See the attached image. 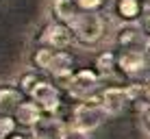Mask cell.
I'll return each mask as SVG.
<instances>
[{
	"instance_id": "4fadbf2b",
	"label": "cell",
	"mask_w": 150,
	"mask_h": 139,
	"mask_svg": "<svg viewBox=\"0 0 150 139\" xmlns=\"http://www.w3.org/2000/svg\"><path fill=\"white\" fill-rule=\"evenodd\" d=\"M137 35H139V26H137L135 22H126V24H122L120 30H117V44L126 46V44L135 42Z\"/></svg>"
},
{
	"instance_id": "5b68a950",
	"label": "cell",
	"mask_w": 150,
	"mask_h": 139,
	"mask_svg": "<svg viewBox=\"0 0 150 139\" xmlns=\"http://www.w3.org/2000/svg\"><path fill=\"white\" fill-rule=\"evenodd\" d=\"M135 89H124V87H109L100 94V104L105 113H120L126 109V104L131 102Z\"/></svg>"
},
{
	"instance_id": "8992f818",
	"label": "cell",
	"mask_w": 150,
	"mask_h": 139,
	"mask_svg": "<svg viewBox=\"0 0 150 139\" xmlns=\"http://www.w3.org/2000/svg\"><path fill=\"white\" fill-rule=\"evenodd\" d=\"M39 42L44 44L46 48L61 50V48H65V46L72 42V33H70V28L65 26L63 22H50L48 26L41 30Z\"/></svg>"
},
{
	"instance_id": "ffe728a7",
	"label": "cell",
	"mask_w": 150,
	"mask_h": 139,
	"mask_svg": "<svg viewBox=\"0 0 150 139\" xmlns=\"http://www.w3.org/2000/svg\"><path fill=\"white\" fill-rule=\"evenodd\" d=\"M142 91H144V96H146V98H148V100H150V76H148V78H146V83H144V85H142Z\"/></svg>"
},
{
	"instance_id": "52a82bcc",
	"label": "cell",
	"mask_w": 150,
	"mask_h": 139,
	"mask_svg": "<svg viewBox=\"0 0 150 139\" xmlns=\"http://www.w3.org/2000/svg\"><path fill=\"white\" fill-rule=\"evenodd\" d=\"M41 111L35 102H20L15 109V122L22 126H37L41 122Z\"/></svg>"
},
{
	"instance_id": "3957f363",
	"label": "cell",
	"mask_w": 150,
	"mask_h": 139,
	"mask_svg": "<svg viewBox=\"0 0 150 139\" xmlns=\"http://www.w3.org/2000/svg\"><path fill=\"white\" fill-rule=\"evenodd\" d=\"M98 83H100V76H98L94 70H81V72H76L74 76H70L68 91H70V96H74V98L87 100V98L98 89Z\"/></svg>"
},
{
	"instance_id": "2e32d148",
	"label": "cell",
	"mask_w": 150,
	"mask_h": 139,
	"mask_svg": "<svg viewBox=\"0 0 150 139\" xmlns=\"http://www.w3.org/2000/svg\"><path fill=\"white\" fill-rule=\"evenodd\" d=\"M15 128V120H11L9 115H0V139H7Z\"/></svg>"
},
{
	"instance_id": "44dd1931",
	"label": "cell",
	"mask_w": 150,
	"mask_h": 139,
	"mask_svg": "<svg viewBox=\"0 0 150 139\" xmlns=\"http://www.w3.org/2000/svg\"><path fill=\"white\" fill-rule=\"evenodd\" d=\"M146 54H148V59H150V42H148V46H146Z\"/></svg>"
},
{
	"instance_id": "7402d4cb",
	"label": "cell",
	"mask_w": 150,
	"mask_h": 139,
	"mask_svg": "<svg viewBox=\"0 0 150 139\" xmlns=\"http://www.w3.org/2000/svg\"><path fill=\"white\" fill-rule=\"evenodd\" d=\"M11 139H28V137H22V135H15V137H11Z\"/></svg>"
},
{
	"instance_id": "e0dca14e",
	"label": "cell",
	"mask_w": 150,
	"mask_h": 139,
	"mask_svg": "<svg viewBox=\"0 0 150 139\" xmlns=\"http://www.w3.org/2000/svg\"><path fill=\"white\" fill-rule=\"evenodd\" d=\"M37 83H39V78L35 76V72H28V74H24L22 78H20V87H22V91H26V94H30Z\"/></svg>"
},
{
	"instance_id": "603a6c76",
	"label": "cell",
	"mask_w": 150,
	"mask_h": 139,
	"mask_svg": "<svg viewBox=\"0 0 150 139\" xmlns=\"http://www.w3.org/2000/svg\"><path fill=\"white\" fill-rule=\"evenodd\" d=\"M148 126H150V111H148Z\"/></svg>"
},
{
	"instance_id": "7a4b0ae2",
	"label": "cell",
	"mask_w": 150,
	"mask_h": 139,
	"mask_svg": "<svg viewBox=\"0 0 150 139\" xmlns=\"http://www.w3.org/2000/svg\"><path fill=\"white\" fill-rule=\"evenodd\" d=\"M74 35L81 39L83 44H96L100 42L102 37V30H105V24H102V18L96 13H81L79 18L74 20Z\"/></svg>"
},
{
	"instance_id": "277c9868",
	"label": "cell",
	"mask_w": 150,
	"mask_h": 139,
	"mask_svg": "<svg viewBox=\"0 0 150 139\" xmlns=\"http://www.w3.org/2000/svg\"><path fill=\"white\" fill-rule=\"evenodd\" d=\"M30 96H33V102H35V104H37L44 113H54V111H59L61 98H59V91H57L54 85L46 83V80H39V83L33 87Z\"/></svg>"
},
{
	"instance_id": "d6986e66",
	"label": "cell",
	"mask_w": 150,
	"mask_h": 139,
	"mask_svg": "<svg viewBox=\"0 0 150 139\" xmlns=\"http://www.w3.org/2000/svg\"><path fill=\"white\" fill-rule=\"evenodd\" d=\"M76 7L83 9V11H94V9H98L105 0H74Z\"/></svg>"
},
{
	"instance_id": "6da1fadb",
	"label": "cell",
	"mask_w": 150,
	"mask_h": 139,
	"mask_svg": "<svg viewBox=\"0 0 150 139\" xmlns=\"http://www.w3.org/2000/svg\"><path fill=\"white\" fill-rule=\"evenodd\" d=\"M105 109H102L100 100H85L81 102L79 107L74 109V113H72V124H74V128H81V131L89 133L94 131V128H98L102 124V120H105Z\"/></svg>"
},
{
	"instance_id": "7c38bea8",
	"label": "cell",
	"mask_w": 150,
	"mask_h": 139,
	"mask_svg": "<svg viewBox=\"0 0 150 139\" xmlns=\"http://www.w3.org/2000/svg\"><path fill=\"white\" fill-rule=\"evenodd\" d=\"M20 104V91L13 87H0V113L7 115L9 111H15Z\"/></svg>"
},
{
	"instance_id": "30bf717a",
	"label": "cell",
	"mask_w": 150,
	"mask_h": 139,
	"mask_svg": "<svg viewBox=\"0 0 150 139\" xmlns=\"http://www.w3.org/2000/svg\"><path fill=\"white\" fill-rule=\"evenodd\" d=\"M48 72L57 78H65V76L72 74V56L65 54V52H57L54 50V56L48 65Z\"/></svg>"
},
{
	"instance_id": "8fae6325",
	"label": "cell",
	"mask_w": 150,
	"mask_h": 139,
	"mask_svg": "<svg viewBox=\"0 0 150 139\" xmlns=\"http://www.w3.org/2000/svg\"><path fill=\"white\" fill-rule=\"evenodd\" d=\"M76 9L79 7H76L74 0H54L52 2V11L63 24H74V20L79 18Z\"/></svg>"
},
{
	"instance_id": "ba28073f",
	"label": "cell",
	"mask_w": 150,
	"mask_h": 139,
	"mask_svg": "<svg viewBox=\"0 0 150 139\" xmlns=\"http://www.w3.org/2000/svg\"><path fill=\"white\" fill-rule=\"evenodd\" d=\"M117 65L126 72V74H137V72L144 70L146 65V59L139 50H124V52L117 56Z\"/></svg>"
},
{
	"instance_id": "5bb4252c",
	"label": "cell",
	"mask_w": 150,
	"mask_h": 139,
	"mask_svg": "<svg viewBox=\"0 0 150 139\" xmlns=\"http://www.w3.org/2000/svg\"><path fill=\"white\" fill-rule=\"evenodd\" d=\"M52 56H54L52 48H39L37 52H35V65L48 72V65H50V61H52Z\"/></svg>"
},
{
	"instance_id": "9c48e42d",
	"label": "cell",
	"mask_w": 150,
	"mask_h": 139,
	"mask_svg": "<svg viewBox=\"0 0 150 139\" xmlns=\"http://www.w3.org/2000/svg\"><path fill=\"white\" fill-rule=\"evenodd\" d=\"M113 11H115V15L122 20L124 24L126 22H135L137 15L142 13V2H139V0H115Z\"/></svg>"
},
{
	"instance_id": "9a60e30c",
	"label": "cell",
	"mask_w": 150,
	"mask_h": 139,
	"mask_svg": "<svg viewBox=\"0 0 150 139\" xmlns=\"http://www.w3.org/2000/svg\"><path fill=\"white\" fill-rule=\"evenodd\" d=\"M113 63H115V56H113L111 52H102V54L96 59V68L100 70V74H111Z\"/></svg>"
},
{
	"instance_id": "ac0fdd59",
	"label": "cell",
	"mask_w": 150,
	"mask_h": 139,
	"mask_svg": "<svg viewBox=\"0 0 150 139\" xmlns=\"http://www.w3.org/2000/svg\"><path fill=\"white\" fill-rule=\"evenodd\" d=\"M61 139H89L85 131H81V128H63V133H61Z\"/></svg>"
}]
</instances>
